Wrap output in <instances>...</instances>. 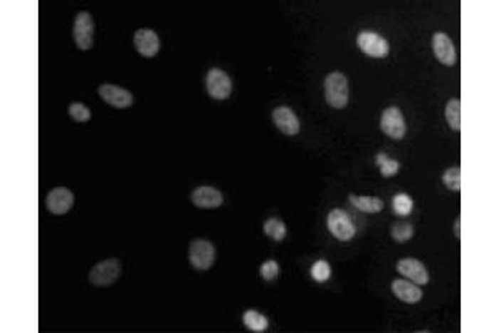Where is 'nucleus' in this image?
<instances>
[{
	"instance_id": "a211bd4d",
	"label": "nucleus",
	"mask_w": 499,
	"mask_h": 333,
	"mask_svg": "<svg viewBox=\"0 0 499 333\" xmlns=\"http://www.w3.org/2000/svg\"><path fill=\"white\" fill-rule=\"evenodd\" d=\"M444 117H446V122L449 128L453 132L461 130V102L459 98H451L444 107Z\"/></svg>"
},
{
	"instance_id": "aec40b11",
	"label": "nucleus",
	"mask_w": 499,
	"mask_h": 333,
	"mask_svg": "<svg viewBox=\"0 0 499 333\" xmlns=\"http://www.w3.org/2000/svg\"><path fill=\"white\" fill-rule=\"evenodd\" d=\"M374 162H377V167H378V170L379 173L384 178H392L396 175V173L399 172V162L398 160H393V158H389L387 153L384 152H379L377 158H374Z\"/></svg>"
},
{
	"instance_id": "39448f33",
	"label": "nucleus",
	"mask_w": 499,
	"mask_h": 333,
	"mask_svg": "<svg viewBox=\"0 0 499 333\" xmlns=\"http://www.w3.org/2000/svg\"><path fill=\"white\" fill-rule=\"evenodd\" d=\"M206 93L215 101H226L233 91V83L229 73L221 68H210L205 77Z\"/></svg>"
},
{
	"instance_id": "cd10ccee",
	"label": "nucleus",
	"mask_w": 499,
	"mask_h": 333,
	"mask_svg": "<svg viewBox=\"0 0 499 333\" xmlns=\"http://www.w3.org/2000/svg\"><path fill=\"white\" fill-rule=\"evenodd\" d=\"M454 237L461 238V217H456L454 220Z\"/></svg>"
},
{
	"instance_id": "9d476101",
	"label": "nucleus",
	"mask_w": 499,
	"mask_h": 333,
	"mask_svg": "<svg viewBox=\"0 0 499 333\" xmlns=\"http://www.w3.org/2000/svg\"><path fill=\"white\" fill-rule=\"evenodd\" d=\"M98 96L105 103L115 108H128L133 103V96L127 88L113 86V83H102L98 87Z\"/></svg>"
},
{
	"instance_id": "20e7f679",
	"label": "nucleus",
	"mask_w": 499,
	"mask_h": 333,
	"mask_svg": "<svg viewBox=\"0 0 499 333\" xmlns=\"http://www.w3.org/2000/svg\"><path fill=\"white\" fill-rule=\"evenodd\" d=\"M122 275V263L118 258H107V260L98 262L95 267L88 273V280L93 287L103 288L110 287Z\"/></svg>"
},
{
	"instance_id": "f8f14e48",
	"label": "nucleus",
	"mask_w": 499,
	"mask_h": 333,
	"mask_svg": "<svg viewBox=\"0 0 499 333\" xmlns=\"http://www.w3.org/2000/svg\"><path fill=\"white\" fill-rule=\"evenodd\" d=\"M431 47H433V53L436 56V58L443 63V66L451 67L456 63V58H458L456 48H454V43L451 39L448 37V34L444 32L433 34Z\"/></svg>"
},
{
	"instance_id": "7ed1b4c3",
	"label": "nucleus",
	"mask_w": 499,
	"mask_h": 333,
	"mask_svg": "<svg viewBox=\"0 0 499 333\" xmlns=\"http://www.w3.org/2000/svg\"><path fill=\"white\" fill-rule=\"evenodd\" d=\"M326 227H328L331 235L340 242H348L357 235V227H354L352 217L342 208H333L326 215Z\"/></svg>"
},
{
	"instance_id": "f03ea898",
	"label": "nucleus",
	"mask_w": 499,
	"mask_h": 333,
	"mask_svg": "<svg viewBox=\"0 0 499 333\" xmlns=\"http://www.w3.org/2000/svg\"><path fill=\"white\" fill-rule=\"evenodd\" d=\"M189 260L195 270H210L216 260L215 245L210 240H205V238H195V240L190 242Z\"/></svg>"
},
{
	"instance_id": "4468645a",
	"label": "nucleus",
	"mask_w": 499,
	"mask_h": 333,
	"mask_svg": "<svg viewBox=\"0 0 499 333\" xmlns=\"http://www.w3.org/2000/svg\"><path fill=\"white\" fill-rule=\"evenodd\" d=\"M191 203L201 210H215L224 203V193L215 187L201 185L191 192Z\"/></svg>"
},
{
	"instance_id": "b1692460",
	"label": "nucleus",
	"mask_w": 499,
	"mask_h": 333,
	"mask_svg": "<svg viewBox=\"0 0 499 333\" xmlns=\"http://www.w3.org/2000/svg\"><path fill=\"white\" fill-rule=\"evenodd\" d=\"M441 180L444 187L449 188L453 192L461 190V168L459 167H449L448 170H444Z\"/></svg>"
},
{
	"instance_id": "6e6552de",
	"label": "nucleus",
	"mask_w": 499,
	"mask_h": 333,
	"mask_svg": "<svg viewBox=\"0 0 499 333\" xmlns=\"http://www.w3.org/2000/svg\"><path fill=\"white\" fill-rule=\"evenodd\" d=\"M93 17L88 12L77 14L75 22H73V42H75L77 48L80 51H90L93 47Z\"/></svg>"
},
{
	"instance_id": "6ab92c4d",
	"label": "nucleus",
	"mask_w": 499,
	"mask_h": 333,
	"mask_svg": "<svg viewBox=\"0 0 499 333\" xmlns=\"http://www.w3.org/2000/svg\"><path fill=\"white\" fill-rule=\"evenodd\" d=\"M243 325L248 328L250 332L263 333L268 330V318H266L263 313L256 310H246L243 313Z\"/></svg>"
},
{
	"instance_id": "f257e3e1",
	"label": "nucleus",
	"mask_w": 499,
	"mask_h": 333,
	"mask_svg": "<svg viewBox=\"0 0 499 333\" xmlns=\"http://www.w3.org/2000/svg\"><path fill=\"white\" fill-rule=\"evenodd\" d=\"M325 98L333 108H345L348 106L350 88L348 78L342 72H331L325 78Z\"/></svg>"
},
{
	"instance_id": "9b49d317",
	"label": "nucleus",
	"mask_w": 499,
	"mask_h": 333,
	"mask_svg": "<svg viewBox=\"0 0 499 333\" xmlns=\"http://www.w3.org/2000/svg\"><path fill=\"white\" fill-rule=\"evenodd\" d=\"M73 202H75V197H73V193L67 187L53 188V190L47 193L46 198L48 212L53 213V215H65L67 212H70Z\"/></svg>"
},
{
	"instance_id": "393cba45",
	"label": "nucleus",
	"mask_w": 499,
	"mask_h": 333,
	"mask_svg": "<svg viewBox=\"0 0 499 333\" xmlns=\"http://www.w3.org/2000/svg\"><path fill=\"white\" fill-rule=\"evenodd\" d=\"M310 275L316 283H325L331 277V267L326 260H316L310 268Z\"/></svg>"
},
{
	"instance_id": "bb28decb",
	"label": "nucleus",
	"mask_w": 499,
	"mask_h": 333,
	"mask_svg": "<svg viewBox=\"0 0 499 333\" xmlns=\"http://www.w3.org/2000/svg\"><path fill=\"white\" fill-rule=\"evenodd\" d=\"M280 275V265L276 260H266L260 265V277L265 282H273Z\"/></svg>"
},
{
	"instance_id": "dca6fc26",
	"label": "nucleus",
	"mask_w": 499,
	"mask_h": 333,
	"mask_svg": "<svg viewBox=\"0 0 499 333\" xmlns=\"http://www.w3.org/2000/svg\"><path fill=\"white\" fill-rule=\"evenodd\" d=\"M392 292L398 300H401L403 303H409V305H414V303L423 300L421 288H419L416 283L409 282L408 278H396V280H393Z\"/></svg>"
},
{
	"instance_id": "a878e982",
	"label": "nucleus",
	"mask_w": 499,
	"mask_h": 333,
	"mask_svg": "<svg viewBox=\"0 0 499 333\" xmlns=\"http://www.w3.org/2000/svg\"><path fill=\"white\" fill-rule=\"evenodd\" d=\"M68 116H70L73 122L83 123V122L90 121L92 112H90V108H88L87 106H83V103L73 102V103H70V107H68Z\"/></svg>"
},
{
	"instance_id": "412c9836",
	"label": "nucleus",
	"mask_w": 499,
	"mask_h": 333,
	"mask_svg": "<svg viewBox=\"0 0 499 333\" xmlns=\"http://www.w3.org/2000/svg\"><path fill=\"white\" fill-rule=\"evenodd\" d=\"M263 232L271 238V240L281 242L286 237V225L281 218L271 217L263 223Z\"/></svg>"
},
{
	"instance_id": "4be33fe9",
	"label": "nucleus",
	"mask_w": 499,
	"mask_h": 333,
	"mask_svg": "<svg viewBox=\"0 0 499 333\" xmlns=\"http://www.w3.org/2000/svg\"><path fill=\"white\" fill-rule=\"evenodd\" d=\"M392 207H393L394 215L408 217L409 213L413 212L414 202H413V198L408 195V193H396V195H394L393 200H392Z\"/></svg>"
},
{
	"instance_id": "423d86ee",
	"label": "nucleus",
	"mask_w": 499,
	"mask_h": 333,
	"mask_svg": "<svg viewBox=\"0 0 499 333\" xmlns=\"http://www.w3.org/2000/svg\"><path fill=\"white\" fill-rule=\"evenodd\" d=\"M357 43L364 56L372 58H384L389 53V43L387 39L373 31H362L357 37Z\"/></svg>"
},
{
	"instance_id": "2eb2a0df",
	"label": "nucleus",
	"mask_w": 499,
	"mask_h": 333,
	"mask_svg": "<svg viewBox=\"0 0 499 333\" xmlns=\"http://www.w3.org/2000/svg\"><path fill=\"white\" fill-rule=\"evenodd\" d=\"M271 118H273V123L278 127V130L285 133V135L293 137L300 132V118L296 117L293 108L286 106L276 107L275 111L271 112Z\"/></svg>"
},
{
	"instance_id": "0eeeda50",
	"label": "nucleus",
	"mask_w": 499,
	"mask_h": 333,
	"mask_svg": "<svg viewBox=\"0 0 499 333\" xmlns=\"http://www.w3.org/2000/svg\"><path fill=\"white\" fill-rule=\"evenodd\" d=\"M379 128L384 135L393 138V140H401L406 135V122H404L403 112L398 107H388L382 113Z\"/></svg>"
},
{
	"instance_id": "1a4fd4ad",
	"label": "nucleus",
	"mask_w": 499,
	"mask_h": 333,
	"mask_svg": "<svg viewBox=\"0 0 499 333\" xmlns=\"http://www.w3.org/2000/svg\"><path fill=\"white\" fill-rule=\"evenodd\" d=\"M133 46H135L137 52L145 58H153L160 52V39L158 34L152 29H138L133 34Z\"/></svg>"
},
{
	"instance_id": "5701e85b",
	"label": "nucleus",
	"mask_w": 499,
	"mask_h": 333,
	"mask_svg": "<svg viewBox=\"0 0 499 333\" xmlns=\"http://www.w3.org/2000/svg\"><path fill=\"white\" fill-rule=\"evenodd\" d=\"M389 233H392V238H393L394 242L404 243V242L411 240V238H413L414 227L409 222H398V223H394V225L392 227V230H389Z\"/></svg>"
},
{
	"instance_id": "ddd939ff",
	"label": "nucleus",
	"mask_w": 499,
	"mask_h": 333,
	"mask_svg": "<svg viewBox=\"0 0 499 333\" xmlns=\"http://www.w3.org/2000/svg\"><path fill=\"white\" fill-rule=\"evenodd\" d=\"M396 270L399 275L408 278L409 282L416 283V285L423 287L429 282V273L426 267L423 265V262L416 260V258H401L396 263Z\"/></svg>"
},
{
	"instance_id": "f3484780",
	"label": "nucleus",
	"mask_w": 499,
	"mask_h": 333,
	"mask_svg": "<svg viewBox=\"0 0 499 333\" xmlns=\"http://www.w3.org/2000/svg\"><path fill=\"white\" fill-rule=\"evenodd\" d=\"M348 200L354 208H358L359 212H364V213H378L384 208L383 200L378 197H362V195H354V193H350Z\"/></svg>"
}]
</instances>
